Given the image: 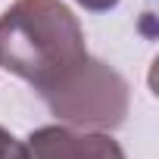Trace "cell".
<instances>
[{
  "label": "cell",
  "mask_w": 159,
  "mask_h": 159,
  "mask_svg": "<svg viewBox=\"0 0 159 159\" xmlns=\"http://www.w3.org/2000/svg\"><path fill=\"white\" fill-rule=\"evenodd\" d=\"M0 159H28L25 140H19L10 128L0 125Z\"/></svg>",
  "instance_id": "obj_4"
},
{
  "label": "cell",
  "mask_w": 159,
  "mask_h": 159,
  "mask_svg": "<svg viewBox=\"0 0 159 159\" xmlns=\"http://www.w3.org/2000/svg\"><path fill=\"white\" fill-rule=\"evenodd\" d=\"M88 56L84 28L62 0H16L0 16V66L38 94L56 88Z\"/></svg>",
  "instance_id": "obj_1"
},
{
  "label": "cell",
  "mask_w": 159,
  "mask_h": 159,
  "mask_svg": "<svg viewBox=\"0 0 159 159\" xmlns=\"http://www.w3.org/2000/svg\"><path fill=\"white\" fill-rule=\"evenodd\" d=\"M28 159H125L116 137L103 131H78L69 125L34 128L25 140Z\"/></svg>",
  "instance_id": "obj_3"
},
{
  "label": "cell",
  "mask_w": 159,
  "mask_h": 159,
  "mask_svg": "<svg viewBox=\"0 0 159 159\" xmlns=\"http://www.w3.org/2000/svg\"><path fill=\"white\" fill-rule=\"evenodd\" d=\"M78 7H84L88 13H109L119 7V0H75Z\"/></svg>",
  "instance_id": "obj_5"
},
{
  "label": "cell",
  "mask_w": 159,
  "mask_h": 159,
  "mask_svg": "<svg viewBox=\"0 0 159 159\" xmlns=\"http://www.w3.org/2000/svg\"><path fill=\"white\" fill-rule=\"evenodd\" d=\"M47 109L69 128L78 131H116L125 125L131 109V88L128 81L103 59L88 56L69 78L41 94Z\"/></svg>",
  "instance_id": "obj_2"
}]
</instances>
